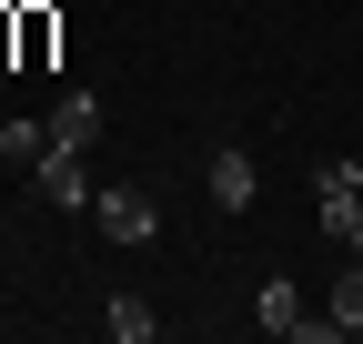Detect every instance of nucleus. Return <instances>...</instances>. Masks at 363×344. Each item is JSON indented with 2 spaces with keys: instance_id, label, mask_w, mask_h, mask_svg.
I'll use <instances>...</instances> for the list:
<instances>
[{
  "instance_id": "nucleus-1",
  "label": "nucleus",
  "mask_w": 363,
  "mask_h": 344,
  "mask_svg": "<svg viewBox=\"0 0 363 344\" xmlns=\"http://www.w3.org/2000/svg\"><path fill=\"white\" fill-rule=\"evenodd\" d=\"M313 203H323V233L343 253H363V162H323L313 172Z\"/></svg>"
},
{
  "instance_id": "nucleus-2",
  "label": "nucleus",
  "mask_w": 363,
  "mask_h": 344,
  "mask_svg": "<svg viewBox=\"0 0 363 344\" xmlns=\"http://www.w3.org/2000/svg\"><path fill=\"white\" fill-rule=\"evenodd\" d=\"M91 213H101V233H111V243H162L152 193H131V183H101V193H91Z\"/></svg>"
},
{
  "instance_id": "nucleus-3",
  "label": "nucleus",
  "mask_w": 363,
  "mask_h": 344,
  "mask_svg": "<svg viewBox=\"0 0 363 344\" xmlns=\"http://www.w3.org/2000/svg\"><path fill=\"white\" fill-rule=\"evenodd\" d=\"M252 193H262L252 152H233V142H222V152H212V203H222V213H252Z\"/></svg>"
},
{
  "instance_id": "nucleus-4",
  "label": "nucleus",
  "mask_w": 363,
  "mask_h": 344,
  "mask_svg": "<svg viewBox=\"0 0 363 344\" xmlns=\"http://www.w3.org/2000/svg\"><path fill=\"white\" fill-rule=\"evenodd\" d=\"M51 142H61V152H91V142H101V92H61Z\"/></svg>"
},
{
  "instance_id": "nucleus-5",
  "label": "nucleus",
  "mask_w": 363,
  "mask_h": 344,
  "mask_svg": "<svg viewBox=\"0 0 363 344\" xmlns=\"http://www.w3.org/2000/svg\"><path fill=\"white\" fill-rule=\"evenodd\" d=\"M30 183H40V193H51L61 213H71V203H91V172H81V152H61V142H51V152H40V162H30Z\"/></svg>"
},
{
  "instance_id": "nucleus-6",
  "label": "nucleus",
  "mask_w": 363,
  "mask_h": 344,
  "mask_svg": "<svg viewBox=\"0 0 363 344\" xmlns=\"http://www.w3.org/2000/svg\"><path fill=\"white\" fill-rule=\"evenodd\" d=\"M252 324H262V334H303V324H313V314H303V294H293V284H283V274H272V284H262V294H252Z\"/></svg>"
},
{
  "instance_id": "nucleus-7",
  "label": "nucleus",
  "mask_w": 363,
  "mask_h": 344,
  "mask_svg": "<svg viewBox=\"0 0 363 344\" xmlns=\"http://www.w3.org/2000/svg\"><path fill=\"white\" fill-rule=\"evenodd\" d=\"M101 324H111V344H152V334H162V314L142 304V294H111V304H101Z\"/></svg>"
},
{
  "instance_id": "nucleus-8",
  "label": "nucleus",
  "mask_w": 363,
  "mask_h": 344,
  "mask_svg": "<svg viewBox=\"0 0 363 344\" xmlns=\"http://www.w3.org/2000/svg\"><path fill=\"white\" fill-rule=\"evenodd\" d=\"M333 324L363 334V253H343V284H333Z\"/></svg>"
},
{
  "instance_id": "nucleus-9",
  "label": "nucleus",
  "mask_w": 363,
  "mask_h": 344,
  "mask_svg": "<svg viewBox=\"0 0 363 344\" xmlns=\"http://www.w3.org/2000/svg\"><path fill=\"white\" fill-rule=\"evenodd\" d=\"M51 152V122H0V162H40Z\"/></svg>"
}]
</instances>
